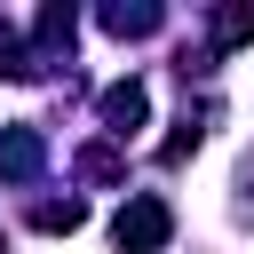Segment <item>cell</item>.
<instances>
[{
	"mask_svg": "<svg viewBox=\"0 0 254 254\" xmlns=\"http://www.w3.org/2000/svg\"><path fill=\"white\" fill-rule=\"evenodd\" d=\"M103 32L143 40V32H159V8H151V0H135V8H127V0H111V8H103Z\"/></svg>",
	"mask_w": 254,
	"mask_h": 254,
	"instance_id": "cell-6",
	"label": "cell"
},
{
	"mask_svg": "<svg viewBox=\"0 0 254 254\" xmlns=\"http://www.w3.org/2000/svg\"><path fill=\"white\" fill-rule=\"evenodd\" d=\"M206 119H214V111H198V119H183V127H175V135L159 143V167H183V159L198 151V135H206Z\"/></svg>",
	"mask_w": 254,
	"mask_h": 254,
	"instance_id": "cell-8",
	"label": "cell"
},
{
	"mask_svg": "<svg viewBox=\"0 0 254 254\" xmlns=\"http://www.w3.org/2000/svg\"><path fill=\"white\" fill-rule=\"evenodd\" d=\"M40 167H48L40 127H0V183H32Z\"/></svg>",
	"mask_w": 254,
	"mask_h": 254,
	"instance_id": "cell-3",
	"label": "cell"
},
{
	"mask_svg": "<svg viewBox=\"0 0 254 254\" xmlns=\"http://www.w3.org/2000/svg\"><path fill=\"white\" fill-rule=\"evenodd\" d=\"M79 222H87L79 198H40V206H32V230H79Z\"/></svg>",
	"mask_w": 254,
	"mask_h": 254,
	"instance_id": "cell-9",
	"label": "cell"
},
{
	"mask_svg": "<svg viewBox=\"0 0 254 254\" xmlns=\"http://www.w3.org/2000/svg\"><path fill=\"white\" fill-rule=\"evenodd\" d=\"M246 40H254V0H222L214 8V56H230Z\"/></svg>",
	"mask_w": 254,
	"mask_h": 254,
	"instance_id": "cell-5",
	"label": "cell"
},
{
	"mask_svg": "<svg viewBox=\"0 0 254 254\" xmlns=\"http://www.w3.org/2000/svg\"><path fill=\"white\" fill-rule=\"evenodd\" d=\"M119 175H127L119 143H87V151H79V183H119Z\"/></svg>",
	"mask_w": 254,
	"mask_h": 254,
	"instance_id": "cell-7",
	"label": "cell"
},
{
	"mask_svg": "<svg viewBox=\"0 0 254 254\" xmlns=\"http://www.w3.org/2000/svg\"><path fill=\"white\" fill-rule=\"evenodd\" d=\"M0 79H40L32 48H24V40H8V32H0Z\"/></svg>",
	"mask_w": 254,
	"mask_h": 254,
	"instance_id": "cell-10",
	"label": "cell"
},
{
	"mask_svg": "<svg viewBox=\"0 0 254 254\" xmlns=\"http://www.w3.org/2000/svg\"><path fill=\"white\" fill-rule=\"evenodd\" d=\"M167 238H175V206H167V198H151V190H143V198H127V206L111 214V246H119V254H159Z\"/></svg>",
	"mask_w": 254,
	"mask_h": 254,
	"instance_id": "cell-1",
	"label": "cell"
},
{
	"mask_svg": "<svg viewBox=\"0 0 254 254\" xmlns=\"http://www.w3.org/2000/svg\"><path fill=\"white\" fill-rule=\"evenodd\" d=\"M95 119H103V127H111V135L127 143V135H135L143 119H151V87H143V79H111V87L95 95Z\"/></svg>",
	"mask_w": 254,
	"mask_h": 254,
	"instance_id": "cell-2",
	"label": "cell"
},
{
	"mask_svg": "<svg viewBox=\"0 0 254 254\" xmlns=\"http://www.w3.org/2000/svg\"><path fill=\"white\" fill-rule=\"evenodd\" d=\"M0 254H8V246H0Z\"/></svg>",
	"mask_w": 254,
	"mask_h": 254,
	"instance_id": "cell-11",
	"label": "cell"
},
{
	"mask_svg": "<svg viewBox=\"0 0 254 254\" xmlns=\"http://www.w3.org/2000/svg\"><path fill=\"white\" fill-rule=\"evenodd\" d=\"M71 24H79V16H71L64 0H48V8H40V24H32V40H40V48H32V64H56V56H71Z\"/></svg>",
	"mask_w": 254,
	"mask_h": 254,
	"instance_id": "cell-4",
	"label": "cell"
}]
</instances>
